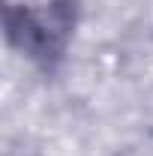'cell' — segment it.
<instances>
[{
  "instance_id": "1",
  "label": "cell",
  "mask_w": 153,
  "mask_h": 156,
  "mask_svg": "<svg viewBox=\"0 0 153 156\" xmlns=\"http://www.w3.org/2000/svg\"><path fill=\"white\" fill-rule=\"evenodd\" d=\"M81 24L84 0H0L6 48L45 78L66 66Z\"/></svg>"
}]
</instances>
